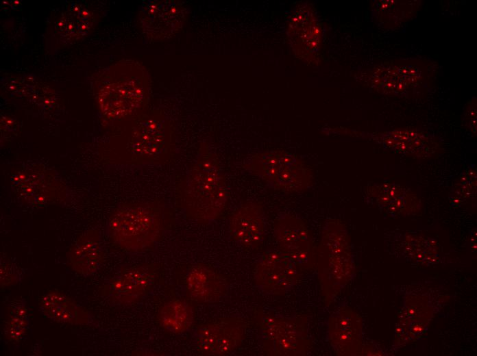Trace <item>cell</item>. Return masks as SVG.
<instances>
[{
	"instance_id": "cell-1",
	"label": "cell",
	"mask_w": 477,
	"mask_h": 356,
	"mask_svg": "<svg viewBox=\"0 0 477 356\" xmlns=\"http://www.w3.org/2000/svg\"><path fill=\"white\" fill-rule=\"evenodd\" d=\"M228 198L219 157L208 146L202 145L181 183L180 207L186 218L206 224L222 215Z\"/></svg>"
},
{
	"instance_id": "cell-2",
	"label": "cell",
	"mask_w": 477,
	"mask_h": 356,
	"mask_svg": "<svg viewBox=\"0 0 477 356\" xmlns=\"http://www.w3.org/2000/svg\"><path fill=\"white\" fill-rule=\"evenodd\" d=\"M167 227L163 207L147 203L124 204L110 217L108 232L111 241L130 253L151 249Z\"/></svg>"
},
{
	"instance_id": "cell-3",
	"label": "cell",
	"mask_w": 477,
	"mask_h": 356,
	"mask_svg": "<svg viewBox=\"0 0 477 356\" xmlns=\"http://www.w3.org/2000/svg\"><path fill=\"white\" fill-rule=\"evenodd\" d=\"M243 168L269 188L284 192H303L313 183L312 169L298 156L283 151L254 154Z\"/></svg>"
},
{
	"instance_id": "cell-4",
	"label": "cell",
	"mask_w": 477,
	"mask_h": 356,
	"mask_svg": "<svg viewBox=\"0 0 477 356\" xmlns=\"http://www.w3.org/2000/svg\"><path fill=\"white\" fill-rule=\"evenodd\" d=\"M314 266L326 296L340 290L352 278L354 266L347 234L336 221L324 228L317 254L314 253Z\"/></svg>"
},
{
	"instance_id": "cell-5",
	"label": "cell",
	"mask_w": 477,
	"mask_h": 356,
	"mask_svg": "<svg viewBox=\"0 0 477 356\" xmlns=\"http://www.w3.org/2000/svg\"><path fill=\"white\" fill-rule=\"evenodd\" d=\"M174 131L163 115L144 117L132 127L127 142L131 163L169 164L175 153Z\"/></svg>"
},
{
	"instance_id": "cell-6",
	"label": "cell",
	"mask_w": 477,
	"mask_h": 356,
	"mask_svg": "<svg viewBox=\"0 0 477 356\" xmlns=\"http://www.w3.org/2000/svg\"><path fill=\"white\" fill-rule=\"evenodd\" d=\"M259 342L265 355H306L310 348L307 320L302 316H265L260 322Z\"/></svg>"
},
{
	"instance_id": "cell-7",
	"label": "cell",
	"mask_w": 477,
	"mask_h": 356,
	"mask_svg": "<svg viewBox=\"0 0 477 356\" xmlns=\"http://www.w3.org/2000/svg\"><path fill=\"white\" fill-rule=\"evenodd\" d=\"M159 270L160 266L152 263L124 267L103 285L101 296L117 305L136 303L154 288Z\"/></svg>"
},
{
	"instance_id": "cell-8",
	"label": "cell",
	"mask_w": 477,
	"mask_h": 356,
	"mask_svg": "<svg viewBox=\"0 0 477 356\" xmlns=\"http://www.w3.org/2000/svg\"><path fill=\"white\" fill-rule=\"evenodd\" d=\"M249 326L238 316L219 318L198 327L193 333L196 348L202 355H227L243 343Z\"/></svg>"
},
{
	"instance_id": "cell-9",
	"label": "cell",
	"mask_w": 477,
	"mask_h": 356,
	"mask_svg": "<svg viewBox=\"0 0 477 356\" xmlns=\"http://www.w3.org/2000/svg\"><path fill=\"white\" fill-rule=\"evenodd\" d=\"M301 269L279 250H269L257 259L254 283L263 294L280 296L291 291L299 279Z\"/></svg>"
},
{
	"instance_id": "cell-10",
	"label": "cell",
	"mask_w": 477,
	"mask_h": 356,
	"mask_svg": "<svg viewBox=\"0 0 477 356\" xmlns=\"http://www.w3.org/2000/svg\"><path fill=\"white\" fill-rule=\"evenodd\" d=\"M274 236L279 251L302 270L314 266V252L310 233L304 221L295 215H280L274 223Z\"/></svg>"
},
{
	"instance_id": "cell-11",
	"label": "cell",
	"mask_w": 477,
	"mask_h": 356,
	"mask_svg": "<svg viewBox=\"0 0 477 356\" xmlns=\"http://www.w3.org/2000/svg\"><path fill=\"white\" fill-rule=\"evenodd\" d=\"M228 227L234 242L249 251L258 249L266 237L267 219L262 205L256 201L243 203L230 215Z\"/></svg>"
},
{
	"instance_id": "cell-12",
	"label": "cell",
	"mask_w": 477,
	"mask_h": 356,
	"mask_svg": "<svg viewBox=\"0 0 477 356\" xmlns=\"http://www.w3.org/2000/svg\"><path fill=\"white\" fill-rule=\"evenodd\" d=\"M15 190L27 202L33 205H43L57 201L62 184L52 173L44 168L27 167L14 176Z\"/></svg>"
},
{
	"instance_id": "cell-13",
	"label": "cell",
	"mask_w": 477,
	"mask_h": 356,
	"mask_svg": "<svg viewBox=\"0 0 477 356\" xmlns=\"http://www.w3.org/2000/svg\"><path fill=\"white\" fill-rule=\"evenodd\" d=\"M186 16L185 7L178 1H151L143 8L140 20L149 35L164 38L181 28Z\"/></svg>"
},
{
	"instance_id": "cell-14",
	"label": "cell",
	"mask_w": 477,
	"mask_h": 356,
	"mask_svg": "<svg viewBox=\"0 0 477 356\" xmlns=\"http://www.w3.org/2000/svg\"><path fill=\"white\" fill-rule=\"evenodd\" d=\"M228 287L226 277L206 264H194L186 272V291L193 300L198 303L219 301L227 294Z\"/></svg>"
},
{
	"instance_id": "cell-15",
	"label": "cell",
	"mask_w": 477,
	"mask_h": 356,
	"mask_svg": "<svg viewBox=\"0 0 477 356\" xmlns=\"http://www.w3.org/2000/svg\"><path fill=\"white\" fill-rule=\"evenodd\" d=\"M361 321L353 310L344 307L328 320V338L334 351L342 355L357 353L361 340Z\"/></svg>"
},
{
	"instance_id": "cell-16",
	"label": "cell",
	"mask_w": 477,
	"mask_h": 356,
	"mask_svg": "<svg viewBox=\"0 0 477 356\" xmlns=\"http://www.w3.org/2000/svg\"><path fill=\"white\" fill-rule=\"evenodd\" d=\"M70 267L77 273L89 276L97 272L103 262V252L99 232L90 230L82 235L69 253Z\"/></svg>"
},
{
	"instance_id": "cell-17",
	"label": "cell",
	"mask_w": 477,
	"mask_h": 356,
	"mask_svg": "<svg viewBox=\"0 0 477 356\" xmlns=\"http://www.w3.org/2000/svg\"><path fill=\"white\" fill-rule=\"evenodd\" d=\"M39 309L45 317L58 323L86 325L90 321V314L84 307L59 291L44 294Z\"/></svg>"
},
{
	"instance_id": "cell-18",
	"label": "cell",
	"mask_w": 477,
	"mask_h": 356,
	"mask_svg": "<svg viewBox=\"0 0 477 356\" xmlns=\"http://www.w3.org/2000/svg\"><path fill=\"white\" fill-rule=\"evenodd\" d=\"M367 194L371 201L391 212L403 213L419 202L409 188L393 183H380L370 186Z\"/></svg>"
},
{
	"instance_id": "cell-19",
	"label": "cell",
	"mask_w": 477,
	"mask_h": 356,
	"mask_svg": "<svg viewBox=\"0 0 477 356\" xmlns=\"http://www.w3.org/2000/svg\"><path fill=\"white\" fill-rule=\"evenodd\" d=\"M157 319L164 330L173 334H182L192 327L195 317L192 307L186 301L173 298L160 308Z\"/></svg>"
},
{
	"instance_id": "cell-20",
	"label": "cell",
	"mask_w": 477,
	"mask_h": 356,
	"mask_svg": "<svg viewBox=\"0 0 477 356\" xmlns=\"http://www.w3.org/2000/svg\"><path fill=\"white\" fill-rule=\"evenodd\" d=\"M382 138L386 146L417 157L428 156L433 152L432 144L421 134L411 132H391Z\"/></svg>"
},
{
	"instance_id": "cell-21",
	"label": "cell",
	"mask_w": 477,
	"mask_h": 356,
	"mask_svg": "<svg viewBox=\"0 0 477 356\" xmlns=\"http://www.w3.org/2000/svg\"><path fill=\"white\" fill-rule=\"evenodd\" d=\"M29 326V318L25 305L20 301L14 302L3 329L5 338L10 342L21 341Z\"/></svg>"
},
{
	"instance_id": "cell-22",
	"label": "cell",
	"mask_w": 477,
	"mask_h": 356,
	"mask_svg": "<svg viewBox=\"0 0 477 356\" xmlns=\"http://www.w3.org/2000/svg\"><path fill=\"white\" fill-rule=\"evenodd\" d=\"M476 187V174L474 168H468L458 180L452 191V200L461 201L475 193Z\"/></svg>"
},
{
	"instance_id": "cell-23",
	"label": "cell",
	"mask_w": 477,
	"mask_h": 356,
	"mask_svg": "<svg viewBox=\"0 0 477 356\" xmlns=\"http://www.w3.org/2000/svg\"><path fill=\"white\" fill-rule=\"evenodd\" d=\"M21 277V271L16 266L8 263L1 264V287L16 283Z\"/></svg>"
}]
</instances>
